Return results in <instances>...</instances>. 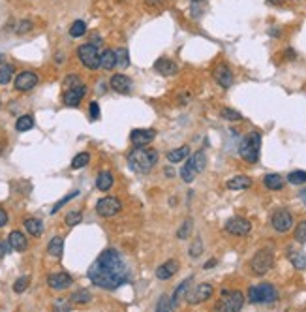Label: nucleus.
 Returning <instances> with one entry per match:
<instances>
[{"instance_id":"obj_15","label":"nucleus","mask_w":306,"mask_h":312,"mask_svg":"<svg viewBox=\"0 0 306 312\" xmlns=\"http://www.w3.org/2000/svg\"><path fill=\"white\" fill-rule=\"evenodd\" d=\"M213 76H214L216 83L220 87H224V89H230L233 85V72L230 70L228 64H218L214 68V72H213Z\"/></svg>"},{"instance_id":"obj_43","label":"nucleus","mask_w":306,"mask_h":312,"mask_svg":"<svg viewBox=\"0 0 306 312\" xmlns=\"http://www.w3.org/2000/svg\"><path fill=\"white\" fill-rule=\"evenodd\" d=\"M34 29V23H32L31 19H23V21H19L15 27V34L19 36H23V34H27V32H31Z\"/></svg>"},{"instance_id":"obj_22","label":"nucleus","mask_w":306,"mask_h":312,"mask_svg":"<svg viewBox=\"0 0 306 312\" xmlns=\"http://www.w3.org/2000/svg\"><path fill=\"white\" fill-rule=\"evenodd\" d=\"M263 185L269 190H282L284 188V177H280L278 173H269L263 177Z\"/></svg>"},{"instance_id":"obj_32","label":"nucleus","mask_w":306,"mask_h":312,"mask_svg":"<svg viewBox=\"0 0 306 312\" xmlns=\"http://www.w3.org/2000/svg\"><path fill=\"white\" fill-rule=\"evenodd\" d=\"M85 34H87V23L81 21V19L74 21L72 27H70V36H72V38H81V36H85Z\"/></svg>"},{"instance_id":"obj_19","label":"nucleus","mask_w":306,"mask_h":312,"mask_svg":"<svg viewBox=\"0 0 306 312\" xmlns=\"http://www.w3.org/2000/svg\"><path fill=\"white\" fill-rule=\"evenodd\" d=\"M154 70L158 74H162V76H175L179 72V66L173 61H169V59H158L154 62Z\"/></svg>"},{"instance_id":"obj_20","label":"nucleus","mask_w":306,"mask_h":312,"mask_svg":"<svg viewBox=\"0 0 306 312\" xmlns=\"http://www.w3.org/2000/svg\"><path fill=\"white\" fill-rule=\"evenodd\" d=\"M8 243H10V249L17 250V252H25V250L29 249L27 237L21 234V232H17V230L8 235Z\"/></svg>"},{"instance_id":"obj_12","label":"nucleus","mask_w":306,"mask_h":312,"mask_svg":"<svg viewBox=\"0 0 306 312\" xmlns=\"http://www.w3.org/2000/svg\"><path fill=\"white\" fill-rule=\"evenodd\" d=\"M156 138V130L154 128H136L130 134V141L134 147H145L149 143H153Z\"/></svg>"},{"instance_id":"obj_42","label":"nucleus","mask_w":306,"mask_h":312,"mask_svg":"<svg viewBox=\"0 0 306 312\" xmlns=\"http://www.w3.org/2000/svg\"><path fill=\"white\" fill-rule=\"evenodd\" d=\"M177 305L173 303V299L171 297H168V296H164L162 299H160V303L156 305V311L158 312H166V311H173Z\"/></svg>"},{"instance_id":"obj_31","label":"nucleus","mask_w":306,"mask_h":312,"mask_svg":"<svg viewBox=\"0 0 306 312\" xmlns=\"http://www.w3.org/2000/svg\"><path fill=\"white\" fill-rule=\"evenodd\" d=\"M115 61H117V66H119V68H128V66H130V55H128V49H124V47L115 49Z\"/></svg>"},{"instance_id":"obj_9","label":"nucleus","mask_w":306,"mask_h":312,"mask_svg":"<svg viewBox=\"0 0 306 312\" xmlns=\"http://www.w3.org/2000/svg\"><path fill=\"white\" fill-rule=\"evenodd\" d=\"M213 292H214V288H213L211 284L203 282V284H198L192 292H188V294H186V301H188V305H199V303H205L207 299H211V297H213Z\"/></svg>"},{"instance_id":"obj_40","label":"nucleus","mask_w":306,"mask_h":312,"mask_svg":"<svg viewBox=\"0 0 306 312\" xmlns=\"http://www.w3.org/2000/svg\"><path fill=\"white\" fill-rule=\"evenodd\" d=\"M288 183H291V185H305L306 183V172H303V170L291 172L290 175H288Z\"/></svg>"},{"instance_id":"obj_23","label":"nucleus","mask_w":306,"mask_h":312,"mask_svg":"<svg viewBox=\"0 0 306 312\" xmlns=\"http://www.w3.org/2000/svg\"><path fill=\"white\" fill-rule=\"evenodd\" d=\"M47 252H49V256H53V258H61L62 252H64V239L62 237H53L51 241H49V245H47Z\"/></svg>"},{"instance_id":"obj_26","label":"nucleus","mask_w":306,"mask_h":312,"mask_svg":"<svg viewBox=\"0 0 306 312\" xmlns=\"http://www.w3.org/2000/svg\"><path fill=\"white\" fill-rule=\"evenodd\" d=\"M25 228L32 237H40L44 234V222L40 218H27L25 220Z\"/></svg>"},{"instance_id":"obj_49","label":"nucleus","mask_w":306,"mask_h":312,"mask_svg":"<svg viewBox=\"0 0 306 312\" xmlns=\"http://www.w3.org/2000/svg\"><path fill=\"white\" fill-rule=\"evenodd\" d=\"M91 119L92 121L100 119V106H98V102H91Z\"/></svg>"},{"instance_id":"obj_33","label":"nucleus","mask_w":306,"mask_h":312,"mask_svg":"<svg viewBox=\"0 0 306 312\" xmlns=\"http://www.w3.org/2000/svg\"><path fill=\"white\" fill-rule=\"evenodd\" d=\"M192 230H194V220L186 218L183 222V226L177 230V237H179L181 241H184V239H188V237L192 235Z\"/></svg>"},{"instance_id":"obj_14","label":"nucleus","mask_w":306,"mask_h":312,"mask_svg":"<svg viewBox=\"0 0 306 312\" xmlns=\"http://www.w3.org/2000/svg\"><path fill=\"white\" fill-rule=\"evenodd\" d=\"M36 85H38V76L34 72H31V70L21 72L15 78V89L19 93H29Z\"/></svg>"},{"instance_id":"obj_58","label":"nucleus","mask_w":306,"mask_h":312,"mask_svg":"<svg viewBox=\"0 0 306 312\" xmlns=\"http://www.w3.org/2000/svg\"><path fill=\"white\" fill-rule=\"evenodd\" d=\"M192 2H199V0H192Z\"/></svg>"},{"instance_id":"obj_2","label":"nucleus","mask_w":306,"mask_h":312,"mask_svg":"<svg viewBox=\"0 0 306 312\" xmlns=\"http://www.w3.org/2000/svg\"><path fill=\"white\" fill-rule=\"evenodd\" d=\"M158 162V151L145 147H134L128 155V168L136 173H149Z\"/></svg>"},{"instance_id":"obj_13","label":"nucleus","mask_w":306,"mask_h":312,"mask_svg":"<svg viewBox=\"0 0 306 312\" xmlns=\"http://www.w3.org/2000/svg\"><path fill=\"white\" fill-rule=\"evenodd\" d=\"M85 94H87V85H85V83H81V85H77V87L66 89V93H64V96H62V100H64V104H66L68 108H77V106L81 104V100L85 98Z\"/></svg>"},{"instance_id":"obj_54","label":"nucleus","mask_w":306,"mask_h":312,"mask_svg":"<svg viewBox=\"0 0 306 312\" xmlns=\"http://www.w3.org/2000/svg\"><path fill=\"white\" fill-rule=\"evenodd\" d=\"M286 57H288L290 61H293V59H295L297 55H295V51H293V49H288V51H286Z\"/></svg>"},{"instance_id":"obj_25","label":"nucleus","mask_w":306,"mask_h":312,"mask_svg":"<svg viewBox=\"0 0 306 312\" xmlns=\"http://www.w3.org/2000/svg\"><path fill=\"white\" fill-rule=\"evenodd\" d=\"M111 187H113V175H111V172L98 173V177H96V188L102 190V192H107V190H111Z\"/></svg>"},{"instance_id":"obj_36","label":"nucleus","mask_w":306,"mask_h":312,"mask_svg":"<svg viewBox=\"0 0 306 312\" xmlns=\"http://www.w3.org/2000/svg\"><path fill=\"white\" fill-rule=\"evenodd\" d=\"M220 117L226 119V121H231V123H237V121H243V119H245L239 111L231 109V108H222V109H220Z\"/></svg>"},{"instance_id":"obj_47","label":"nucleus","mask_w":306,"mask_h":312,"mask_svg":"<svg viewBox=\"0 0 306 312\" xmlns=\"http://www.w3.org/2000/svg\"><path fill=\"white\" fill-rule=\"evenodd\" d=\"M201 252H203V243H201V239H196V241L192 243L190 250H188V254H190L192 258H199V256H201Z\"/></svg>"},{"instance_id":"obj_50","label":"nucleus","mask_w":306,"mask_h":312,"mask_svg":"<svg viewBox=\"0 0 306 312\" xmlns=\"http://www.w3.org/2000/svg\"><path fill=\"white\" fill-rule=\"evenodd\" d=\"M164 4V0H145V6L149 8H160Z\"/></svg>"},{"instance_id":"obj_56","label":"nucleus","mask_w":306,"mask_h":312,"mask_svg":"<svg viewBox=\"0 0 306 312\" xmlns=\"http://www.w3.org/2000/svg\"><path fill=\"white\" fill-rule=\"evenodd\" d=\"M299 196H301V200H303V203L306 205V190H301V194H299Z\"/></svg>"},{"instance_id":"obj_35","label":"nucleus","mask_w":306,"mask_h":312,"mask_svg":"<svg viewBox=\"0 0 306 312\" xmlns=\"http://www.w3.org/2000/svg\"><path fill=\"white\" fill-rule=\"evenodd\" d=\"M72 303H76V305H85V303H91V292L89 290H77L76 294H72Z\"/></svg>"},{"instance_id":"obj_5","label":"nucleus","mask_w":306,"mask_h":312,"mask_svg":"<svg viewBox=\"0 0 306 312\" xmlns=\"http://www.w3.org/2000/svg\"><path fill=\"white\" fill-rule=\"evenodd\" d=\"M245 305V296L243 292L239 290H224L222 292V301L216 305V311H224V312H239Z\"/></svg>"},{"instance_id":"obj_57","label":"nucleus","mask_w":306,"mask_h":312,"mask_svg":"<svg viewBox=\"0 0 306 312\" xmlns=\"http://www.w3.org/2000/svg\"><path fill=\"white\" fill-rule=\"evenodd\" d=\"M4 62V55H2V53H0V64Z\"/></svg>"},{"instance_id":"obj_39","label":"nucleus","mask_w":306,"mask_h":312,"mask_svg":"<svg viewBox=\"0 0 306 312\" xmlns=\"http://www.w3.org/2000/svg\"><path fill=\"white\" fill-rule=\"evenodd\" d=\"M190 282H192V277H190V279H186V281L181 282V286H179V288L175 290V294H173V297H171L175 305H179V299H181V297H183L184 294H186V290L190 288Z\"/></svg>"},{"instance_id":"obj_52","label":"nucleus","mask_w":306,"mask_h":312,"mask_svg":"<svg viewBox=\"0 0 306 312\" xmlns=\"http://www.w3.org/2000/svg\"><path fill=\"white\" fill-rule=\"evenodd\" d=\"M8 250H10V243H4V241H0V258H4Z\"/></svg>"},{"instance_id":"obj_1","label":"nucleus","mask_w":306,"mask_h":312,"mask_svg":"<svg viewBox=\"0 0 306 312\" xmlns=\"http://www.w3.org/2000/svg\"><path fill=\"white\" fill-rule=\"evenodd\" d=\"M89 279L94 286L113 292L132 281V273H130V267L122 258V254L115 249H107L104 250L91 265Z\"/></svg>"},{"instance_id":"obj_37","label":"nucleus","mask_w":306,"mask_h":312,"mask_svg":"<svg viewBox=\"0 0 306 312\" xmlns=\"http://www.w3.org/2000/svg\"><path fill=\"white\" fill-rule=\"evenodd\" d=\"M196 173L198 172L194 170V166H192V164H190V160H188V162L183 166V170H181V177H183L184 183H192V181L196 179Z\"/></svg>"},{"instance_id":"obj_17","label":"nucleus","mask_w":306,"mask_h":312,"mask_svg":"<svg viewBox=\"0 0 306 312\" xmlns=\"http://www.w3.org/2000/svg\"><path fill=\"white\" fill-rule=\"evenodd\" d=\"M111 89L119 94H130L132 93V79L124 74H115L109 81Z\"/></svg>"},{"instance_id":"obj_10","label":"nucleus","mask_w":306,"mask_h":312,"mask_svg":"<svg viewBox=\"0 0 306 312\" xmlns=\"http://www.w3.org/2000/svg\"><path fill=\"white\" fill-rule=\"evenodd\" d=\"M271 224H273V228L278 234H286L293 228V215L286 209H278L271 217Z\"/></svg>"},{"instance_id":"obj_4","label":"nucleus","mask_w":306,"mask_h":312,"mask_svg":"<svg viewBox=\"0 0 306 312\" xmlns=\"http://www.w3.org/2000/svg\"><path fill=\"white\" fill-rule=\"evenodd\" d=\"M248 301L254 305H271L278 301V290L273 284H260V286H252L248 290Z\"/></svg>"},{"instance_id":"obj_55","label":"nucleus","mask_w":306,"mask_h":312,"mask_svg":"<svg viewBox=\"0 0 306 312\" xmlns=\"http://www.w3.org/2000/svg\"><path fill=\"white\" fill-rule=\"evenodd\" d=\"M282 2H286V0H267V4H273V6H278Z\"/></svg>"},{"instance_id":"obj_48","label":"nucleus","mask_w":306,"mask_h":312,"mask_svg":"<svg viewBox=\"0 0 306 312\" xmlns=\"http://www.w3.org/2000/svg\"><path fill=\"white\" fill-rule=\"evenodd\" d=\"M77 85H81V79L77 78V76H68V78L64 79V87L66 89H72V87H77Z\"/></svg>"},{"instance_id":"obj_21","label":"nucleus","mask_w":306,"mask_h":312,"mask_svg":"<svg viewBox=\"0 0 306 312\" xmlns=\"http://www.w3.org/2000/svg\"><path fill=\"white\" fill-rule=\"evenodd\" d=\"M226 187L230 190H246V188L252 187V179L246 177V175H237V177H231L226 183Z\"/></svg>"},{"instance_id":"obj_6","label":"nucleus","mask_w":306,"mask_h":312,"mask_svg":"<svg viewBox=\"0 0 306 312\" xmlns=\"http://www.w3.org/2000/svg\"><path fill=\"white\" fill-rule=\"evenodd\" d=\"M273 264H275L273 252H271V250H260V252L252 258V262H250V269H252V273H254V275L263 277L265 273H269V271H271Z\"/></svg>"},{"instance_id":"obj_34","label":"nucleus","mask_w":306,"mask_h":312,"mask_svg":"<svg viewBox=\"0 0 306 312\" xmlns=\"http://www.w3.org/2000/svg\"><path fill=\"white\" fill-rule=\"evenodd\" d=\"M14 72H15V68L12 64L0 66V85H8L12 81V78H14Z\"/></svg>"},{"instance_id":"obj_29","label":"nucleus","mask_w":306,"mask_h":312,"mask_svg":"<svg viewBox=\"0 0 306 312\" xmlns=\"http://www.w3.org/2000/svg\"><path fill=\"white\" fill-rule=\"evenodd\" d=\"M190 164L194 166V170L198 173H201L203 170H205V166H207V156H205V153L203 151H198L196 155L190 158Z\"/></svg>"},{"instance_id":"obj_18","label":"nucleus","mask_w":306,"mask_h":312,"mask_svg":"<svg viewBox=\"0 0 306 312\" xmlns=\"http://www.w3.org/2000/svg\"><path fill=\"white\" fill-rule=\"evenodd\" d=\"M177 271H179V262H177V260H169V262L162 264V265L156 269V279L168 281V279H171Z\"/></svg>"},{"instance_id":"obj_38","label":"nucleus","mask_w":306,"mask_h":312,"mask_svg":"<svg viewBox=\"0 0 306 312\" xmlns=\"http://www.w3.org/2000/svg\"><path fill=\"white\" fill-rule=\"evenodd\" d=\"M89 162H91V155H89V153H79V155L72 160V168H74V170H81V168H85Z\"/></svg>"},{"instance_id":"obj_30","label":"nucleus","mask_w":306,"mask_h":312,"mask_svg":"<svg viewBox=\"0 0 306 312\" xmlns=\"http://www.w3.org/2000/svg\"><path fill=\"white\" fill-rule=\"evenodd\" d=\"M32 126H34V117L32 115H21L15 123V130L17 132H29Z\"/></svg>"},{"instance_id":"obj_28","label":"nucleus","mask_w":306,"mask_h":312,"mask_svg":"<svg viewBox=\"0 0 306 312\" xmlns=\"http://www.w3.org/2000/svg\"><path fill=\"white\" fill-rule=\"evenodd\" d=\"M115 66H117L115 51H113V49H106V51L100 55V68H104V70H113Z\"/></svg>"},{"instance_id":"obj_46","label":"nucleus","mask_w":306,"mask_h":312,"mask_svg":"<svg viewBox=\"0 0 306 312\" xmlns=\"http://www.w3.org/2000/svg\"><path fill=\"white\" fill-rule=\"evenodd\" d=\"M81 220H83V215H81L79 211H72V213L66 215V224H68L70 228H72V226H77Z\"/></svg>"},{"instance_id":"obj_11","label":"nucleus","mask_w":306,"mask_h":312,"mask_svg":"<svg viewBox=\"0 0 306 312\" xmlns=\"http://www.w3.org/2000/svg\"><path fill=\"white\" fill-rule=\"evenodd\" d=\"M226 232L231 235H239V237H245L252 232V224L243 217H231L226 222Z\"/></svg>"},{"instance_id":"obj_45","label":"nucleus","mask_w":306,"mask_h":312,"mask_svg":"<svg viewBox=\"0 0 306 312\" xmlns=\"http://www.w3.org/2000/svg\"><path fill=\"white\" fill-rule=\"evenodd\" d=\"M29 284H31V277H19L15 284H14V292L15 294H23L29 288Z\"/></svg>"},{"instance_id":"obj_16","label":"nucleus","mask_w":306,"mask_h":312,"mask_svg":"<svg viewBox=\"0 0 306 312\" xmlns=\"http://www.w3.org/2000/svg\"><path fill=\"white\" fill-rule=\"evenodd\" d=\"M47 284H49V288L61 292V290L70 288V286L74 284V279H72L68 273H53V275L47 277Z\"/></svg>"},{"instance_id":"obj_8","label":"nucleus","mask_w":306,"mask_h":312,"mask_svg":"<svg viewBox=\"0 0 306 312\" xmlns=\"http://www.w3.org/2000/svg\"><path fill=\"white\" fill-rule=\"evenodd\" d=\"M122 211V202L117 200V198H102L100 202L96 203V213L104 218H109V217H115Z\"/></svg>"},{"instance_id":"obj_53","label":"nucleus","mask_w":306,"mask_h":312,"mask_svg":"<svg viewBox=\"0 0 306 312\" xmlns=\"http://www.w3.org/2000/svg\"><path fill=\"white\" fill-rule=\"evenodd\" d=\"M216 264H218V260H214V258H213V260H209V262H207V264L203 265V269H213Z\"/></svg>"},{"instance_id":"obj_3","label":"nucleus","mask_w":306,"mask_h":312,"mask_svg":"<svg viewBox=\"0 0 306 312\" xmlns=\"http://www.w3.org/2000/svg\"><path fill=\"white\" fill-rule=\"evenodd\" d=\"M261 151V134L260 132H250L239 145V155L248 164H256L260 160Z\"/></svg>"},{"instance_id":"obj_41","label":"nucleus","mask_w":306,"mask_h":312,"mask_svg":"<svg viewBox=\"0 0 306 312\" xmlns=\"http://www.w3.org/2000/svg\"><path fill=\"white\" fill-rule=\"evenodd\" d=\"M77 196H79V190H74L72 194H68V196H64V198H62L61 202H57V203H55V207L51 209V215H55V213H59V211H61V209H62V207H64V205H66V203H68V202H72V200H74V198H77Z\"/></svg>"},{"instance_id":"obj_51","label":"nucleus","mask_w":306,"mask_h":312,"mask_svg":"<svg viewBox=\"0 0 306 312\" xmlns=\"http://www.w3.org/2000/svg\"><path fill=\"white\" fill-rule=\"evenodd\" d=\"M8 224V213L4 209H0V228H4Z\"/></svg>"},{"instance_id":"obj_44","label":"nucleus","mask_w":306,"mask_h":312,"mask_svg":"<svg viewBox=\"0 0 306 312\" xmlns=\"http://www.w3.org/2000/svg\"><path fill=\"white\" fill-rule=\"evenodd\" d=\"M295 241L301 243V245L306 243V220L299 222V226L295 228Z\"/></svg>"},{"instance_id":"obj_7","label":"nucleus","mask_w":306,"mask_h":312,"mask_svg":"<svg viewBox=\"0 0 306 312\" xmlns=\"http://www.w3.org/2000/svg\"><path fill=\"white\" fill-rule=\"evenodd\" d=\"M77 57L81 64H85L89 70H96L100 68V53H98V47L94 44H83L77 49Z\"/></svg>"},{"instance_id":"obj_27","label":"nucleus","mask_w":306,"mask_h":312,"mask_svg":"<svg viewBox=\"0 0 306 312\" xmlns=\"http://www.w3.org/2000/svg\"><path fill=\"white\" fill-rule=\"evenodd\" d=\"M190 155V147H179V149H175V151H169L168 153V162L169 164H177V162H183L186 160Z\"/></svg>"},{"instance_id":"obj_24","label":"nucleus","mask_w":306,"mask_h":312,"mask_svg":"<svg viewBox=\"0 0 306 312\" xmlns=\"http://www.w3.org/2000/svg\"><path fill=\"white\" fill-rule=\"evenodd\" d=\"M288 258H290L291 265L295 267V269H301V271H305L306 269V254L305 252L290 250V252H288Z\"/></svg>"}]
</instances>
